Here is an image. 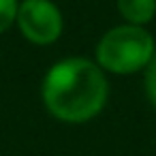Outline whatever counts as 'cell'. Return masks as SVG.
<instances>
[{
  "label": "cell",
  "mask_w": 156,
  "mask_h": 156,
  "mask_svg": "<svg viewBox=\"0 0 156 156\" xmlns=\"http://www.w3.org/2000/svg\"><path fill=\"white\" fill-rule=\"evenodd\" d=\"M41 96L54 118L81 124L96 118L107 105L109 81L94 60L81 56L64 58L45 73Z\"/></svg>",
  "instance_id": "obj_1"
},
{
  "label": "cell",
  "mask_w": 156,
  "mask_h": 156,
  "mask_svg": "<svg viewBox=\"0 0 156 156\" xmlns=\"http://www.w3.org/2000/svg\"><path fill=\"white\" fill-rule=\"evenodd\" d=\"M154 54L156 43L154 37L145 30V26L120 24L101 37L94 49V62L105 73L133 75L137 71L147 69Z\"/></svg>",
  "instance_id": "obj_2"
},
{
  "label": "cell",
  "mask_w": 156,
  "mask_h": 156,
  "mask_svg": "<svg viewBox=\"0 0 156 156\" xmlns=\"http://www.w3.org/2000/svg\"><path fill=\"white\" fill-rule=\"evenodd\" d=\"M15 26L32 45H51L64 30V17L51 0H22Z\"/></svg>",
  "instance_id": "obj_3"
},
{
  "label": "cell",
  "mask_w": 156,
  "mask_h": 156,
  "mask_svg": "<svg viewBox=\"0 0 156 156\" xmlns=\"http://www.w3.org/2000/svg\"><path fill=\"white\" fill-rule=\"evenodd\" d=\"M124 24L145 26L156 17V0H115Z\"/></svg>",
  "instance_id": "obj_4"
},
{
  "label": "cell",
  "mask_w": 156,
  "mask_h": 156,
  "mask_svg": "<svg viewBox=\"0 0 156 156\" xmlns=\"http://www.w3.org/2000/svg\"><path fill=\"white\" fill-rule=\"evenodd\" d=\"M20 0H0V34H5L17 20Z\"/></svg>",
  "instance_id": "obj_5"
},
{
  "label": "cell",
  "mask_w": 156,
  "mask_h": 156,
  "mask_svg": "<svg viewBox=\"0 0 156 156\" xmlns=\"http://www.w3.org/2000/svg\"><path fill=\"white\" fill-rule=\"evenodd\" d=\"M145 94H147L152 107L156 109V54L145 69Z\"/></svg>",
  "instance_id": "obj_6"
}]
</instances>
